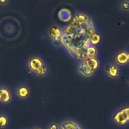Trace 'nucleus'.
I'll return each mask as SVG.
<instances>
[{"label": "nucleus", "mask_w": 129, "mask_h": 129, "mask_svg": "<svg viewBox=\"0 0 129 129\" xmlns=\"http://www.w3.org/2000/svg\"><path fill=\"white\" fill-rule=\"evenodd\" d=\"M53 42L54 45H59L61 44V42H62V37L56 38V39H53Z\"/></svg>", "instance_id": "17"}, {"label": "nucleus", "mask_w": 129, "mask_h": 129, "mask_svg": "<svg viewBox=\"0 0 129 129\" xmlns=\"http://www.w3.org/2000/svg\"><path fill=\"white\" fill-rule=\"evenodd\" d=\"M116 61L118 64H125L128 61V54L126 52H122L119 53L117 55L116 57Z\"/></svg>", "instance_id": "8"}, {"label": "nucleus", "mask_w": 129, "mask_h": 129, "mask_svg": "<svg viewBox=\"0 0 129 129\" xmlns=\"http://www.w3.org/2000/svg\"><path fill=\"white\" fill-rule=\"evenodd\" d=\"M115 122L119 125H124L129 121V107L123 108L118 112L114 117Z\"/></svg>", "instance_id": "2"}, {"label": "nucleus", "mask_w": 129, "mask_h": 129, "mask_svg": "<svg viewBox=\"0 0 129 129\" xmlns=\"http://www.w3.org/2000/svg\"><path fill=\"white\" fill-rule=\"evenodd\" d=\"M29 89L25 87H22L18 91V94L21 98H25L29 94Z\"/></svg>", "instance_id": "12"}, {"label": "nucleus", "mask_w": 129, "mask_h": 129, "mask_svg": "<svg viewBox=\"0 0 129 129\" xmlns=\"http://www.w3.org/2000/svg\"><path fill=\"white\" fill-rule=\"evenodd\" d=\"M100 40V37L97 34H94L92 37H91V39H90V42L92 44H97V43L99 42Z\"/></svg>", "instance_id": "14"}, {"label": "nucleus", "mask_w": 129, "mask_h": 129, "mask_svg": "<svg viewBox=\"0 0 129 129\" xmlns=\"http://www.w3.org/2000/svg\"><path fill=\"white\" fill-rule=\"evenodd\" d=\"M96 54V49L94 47H89L87 48V57H94Z\"/></svg>", "instance_id": "13"}, {"label": "nucleus", "mask_w": 129, "mask_h": 129, "mask_svg": "<svg viewBox=\"0 0 129 129\" xmlns=\"http://www.w3.org/2000/svg\"><path fill=\"white\" fill-rule=\"evenodd\" d=\"M58 17L61 21H68L71 18L70 11L67 9H62L58 13Z\"/></svg>", "instance_id": "4"}, {"label": "nucleus", "mask_w": 129, "mask_h": 129, "mask_svg": "<svg viewBox=\"0 0 129 129\" xmlns=\"http://www.w3.org/2000/svg\"><path fill=\"white\" fill-rule=\"evenodd\" d=\"M1 94V101L3 103H6L10 100V94L8 91L6 89H0Z\"/></svg>", "instance_id": "9"}, {"label": "nucleus", "mask_w": 129, "mask_h": 129, "mask_svg": "<svg viewBox=\"0 0 129 129\" xmlns=\"http://www.w3.org/2000/svg\"><path fill=\"white\" fill-rule=\"evenodd\" d=\"M0 100H1V94H0Z\"/></svg>", "instance_id": "22"}, {"label": "nucleus", "mask_w": 129, "mask_h": 129, "mask_svg": "<svg viewBox=\"0 0 129 129\" xmlns=\"http://www.w3.org/2000/svg\"><path fill=\"white\" fill-rule=\"evenodd\" d=\"M47 71V68L46 66L42 65L37 71V73L39 75H42V74H44Z\"/></svg>", "instance_id": "16"}, {"label": "nucleus", "mask_w": 129, "mask_h": 129, "mask_svg": "<svg viewBox=\"0 0 129 129\" xmlns=\"http://www.w3.org/2000/svg\"><path fill=\"white\" fill-rule=\"evenodd\" d=\"M49 35L52 39H56L58 37H62V31L60 28L57 26H52L50 28L49 31Z\"/></svg>", "instance_id": "6"}, {"label": "nucleus", "mask_w": 129, "mask_h": 129, "mask_svg": "<svg viewBox=\"0 0 129 129\" xmlns=\"http://www.w3.org/2000/svg\"><path fill=\"white\" fill-rule=\"evenodd\" d=\"M84 62L92 71H95L98 68L99 62L97 59H96L95 57H88L85 60Z\"/></svg>", "instance_id": "3"}, {"label": "nucleus", "mask_w": 129, "mask_h": 129, "mask_svg": "<svg viewBox=\"0 0 129 129\" xmlns=\"http://www.w3.org/2000/svg\"><path fill=\"white\" fill-rule=\"evenodd\" d=\"M34 129H40V128H34Z\"/></svg>", "instance_id": "23"}, {"label": "nucleus", "mask_w": 129, "mask_h": 129, "mask_svg": "<svg viewBox=\"0 0 129 129\" xmlns=\"http://www.w3.org/2000/svg\"><path fill=\"white\" fill-rule=\"evenodd\" d=\"M49 129H59V127H58V125L54 123V124H52L49 127Z\"/></svg>", "instance_id": "19"}, {"label": "nucleus", "mask_w": 129, "mask_h": 129, "mask_svg": "<svg viewBox=\"0 0 129 129\" xmlns=\"http://www.w3.org/2000/svg\"><path fill=\"white\" fill-rule=\"evenodd\" d=\"M62 129H81L76 123L72 122H64L61 125Z\"/></svg>", "instance_id": "10"}, {"label": "nucleus", "mask_w": 129, "mask_h": 129, "mask_svg": "<svg viewBox=\"0 0 129 129\" xmlns=\"http://www.w3.org/2000/svg\"><path fill=\"white\" fill-rule=\"evenodd\" d=\"M122 8L123 10H129V1H123L122 3Z\"/></svg>", "instance_id": "18"}, {"label": "nucleus", "mask_w": 129, "mask_h": 129, "mask_svg": "<svg viewBox=\"0 0 129 129\" xmlns=\"http://www.w3.org/2000/svg\"><path fill=\"white\" fill-rule=\"evenodd\" d=\"M108 73L109 76H110L111 77L115 78L118 74V69L115 66H111L109 67L108 69Z\"/></svg>", "instance_id": "11"}, {"label": "nucleus", "mask_w": 129, "mask_h": 129, "mask_svg": "<svg viewBox=\"0 0 129 129\" xmlns=\"http://www.w3.org/2000/svg\"><path fill=\"white\" fill-rule=\"evenodd\" d=\"M6 3V1H0V3Z\"/></svg>", "instance_id": "20"}, {"label": "nucleus", "mask_w": 129, "mask_h": 129, "mask_svg": "<svg viewBox=\"0 0 129 129\" xmlns=\"http://www.w3.org/2000/svg\"><path fill=\"white\" fill-rule=\"evenodd\" d=\"M128 60H129V54H128Z\"/></svg>", "instance_id": "21"}, {"label": "nucleus", "mask_w": 129, "mask_h": 129, "mask_svg": "<svg viewBox=\"0 0 129 129\" xmlns=\"http://www.w3.org/2000/svg\"><path fill=\"white\" fill-rule=\"evenodd\" d=\"M79 71L80 72L81 74H83L85 76H89L92 74V71L86 65L85 63L83 62L81 63L79 66Z\"/></svg>", "instance_id": "7"}, {"label": "nucleus", "mask_w": 129, "mask_h": 129, "mask_svg": "<svg viewBox=\"0 0 129 129\" xmlns=\"http://www.w3.org/2000/svg\"><path fill=\"white\" fill-rule=\"evenodd\" d=\"M7 124V118L5 116H0V127H4Z\"/></svg>", "instance_id": "15"}, {"label": "nucleus", "mask_w": 129, "mask_h": 129, "mask_svg": "<svg viewBox=\"0 0 129 129\" xmlns=\"http://www.w3.org/2000/svg\"><path fill=\"white\" fill-rule=\"evenodd\" d=\"M94 34V27L91 19L83 14H77L62 35V42L71 55L75 57L78 50L89 47V42Z\"/></svg>", "instance_id": "1"}, {"label": "nucleus", "mask_w": 129, "mask_h": 129, "mask_svg": "<svg viewBox=\"0 0 129 129\" xmlns=\"http://www.w3.org/2000/svg\"><path fill=\"white\" fill-rule=\"evenodd\" d=\"M42 65V62L39 58H34L29 62V66L30 69L35 71H37Z\"/></svg>", "instance_id": "5"}]
</instances>
